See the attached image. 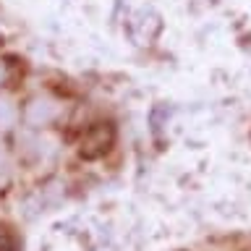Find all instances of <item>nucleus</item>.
<instances>
[{"label":"nucleus","mask_w":251,"mask_h":251,"mask_svg":"<svg viewBox=\"0 0 251 251\" xmlns=\"http://www.w3.org/2000/svg\"><path fill=\"white\" fill-rule=\"evenodd\" d=\"M16 235L11 233V227L0 225V251H16Z\"/></svg>","instance_id":"5"},{"label":"nucleus","mask_w":251,"mask_h":251,"mask_svg":"<svg viewBox=\"0 0 251 251\" xmlns=\"http://www.w3.org/2000/svg\"><path fill=\"white\" fill-rule=\"evenodd\" d=\"M60 141L52 136L50 131H39V133H29L26 136V152L31 157V162H50L58 154Z\"/></svg>","instance_id":"3"},{"label":"nucleus","mask_w":251,"mask_h":251,"mask_svg":"<svg viewBox=\"0 0 251 251\" xmlns=\"http://www.w3.org/2000/svg\"><path fill=\"white\" fill-rule=\"evenodd\" d=\"M5 81H8V63L0 60V86H3Z\"/></svg>","instance_id":"6"},{"label":"nucleus","mask_w":251,"mask_h":251,"mask_svg":"<svg viewBox=\"0 0 251 251\" xmlns=\"http://www.w3.org/2000/svg\"><path fill=\"white\" fill-rule=\"evenodd\" d=\"M19 107H16V102L11 97H0V131L5 128H13L16 123H19Z\"/></svg>","instance_id":"4"},{"label":"nucleus","mask_w":251,"mask_h":251,"mask_svg":"<svg viewBox=\"0 0 251 251\" xmlns=\"http://www.w3.org/2000/svg\"><path fill=\"white\" fill-rule=\"evenodd\" d=\"M60 115H63L60 100H55L52 94H45V92L31 94V97L26 100V105H24V113H21L24 123H26L29 128H34V131L50 128L55 121H60Z\"/></svg>","instance_id":"1"},{"label":"nucleus","mask_w":251,"mask_h":251,"mask_svg":"<svg viewBox=\"0 0 251 251\" xmlns=\"http://www.w3.org/2000/svg\"><path fill=\"white\" fill-rule=\"evenodd\" d=\"M113 144V128L107 123H97L94 128L86 131V136L81 141V157L86 160H94V157H102Z\"/></svg>","instance_id":"2"}]
</instances>
